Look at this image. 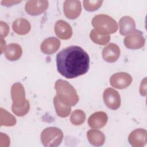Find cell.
Wrapping results in <instances>:
<instances>
[{"label": "cell", "instance_id": "8", "mask_svg": "<svg viewBox=\"0 0 147 147\" xmlns=\"http://www.w3.org/2000/svg\"><path fill=\"white\" fill-rule=\"evenodd\" d=\"M132 82V78L126 72H118L113 74L110 79V83L113 87L123 89L129 86Z\"/></svg>", "mask_w": 147, "mask_h": 147}, {"label": "cell", "instance_id": "26", "mask_svg": "<svg viewBox=\"0 0 147 147\" xmlns=\"http://www.w3.org/2000/svg\"><path fill=\"white\" fill-rule=\"evenodd\" d=\"M140 92L141 95L145 96L146 93V79L145 78L144 80H142L140 87Z\"/></svg>", "mask_w": 147, "mask_h": 147}, {"label": "cell", "instance_id": "28", "mask_svg": "<svg viewBox=\"0 0 147 147\" xmlns=\"http://www.w3.org/2000/svg\"><path fill=\"white\" fill-rule=\"evenodd\" d=\"M6 47L7 46L6 45L5 41H4L3 38H1V53H2L3 52H5Z\"/></svg>", "mask_w": 147, "mask_h": 147}, {"label": "cell", "instance_id": "2", "mask_svg": "<svg viewBox=\"0 0 147 147\" xmlns=\"http://www.w3.org/2000/svg\"><path fill=\"white\" fill-rule=\"evenodd\" d=\"M11 96L13 101L11 109L14 114L18 117L26 115L29 110L30 104L25 98V90L20 83H16L12 86Z\"/></svg>", "mask_w": 147, "mask_h": 147}, {"label": "cell", "instance_id": "1", "mask_svg": "<svg viewBox=\"0 0 147 147\" xmlns=\"http://www.w3.org/2000/svg\"><path fill=\"white\" fill-rule=\"evenodd\" d=\"M58 72L68 79H73L86 74L90 67L88 53L81 47L71 45L62 49L56 56Z\"/></svg>", "mask_w": 147, "mask_h": 147}, {"label": "cell", "instance_id": "17", "mask_svg": "<svg viewBox=\"0 0 147 147\" xmlns=\"http://www.w3.org/2000/svg\"><path fill=\"white\" fill-rule=\"evenodd\" d=\"M4 52L7 59L10 61H16L21 57L22 50L20 45L11 43L7 45Z\"/></svg>", "mask_w": 147, "mask_h": 147}, {"label": "cell", "instance_id": "21", "mask_svg": "<svg viewBox=\"0 0 147 147\" xmlns=\"http://www.w3.org/2000/svg\"><path fill=\"white\" fill-rule=\"evenodd\" d=\"M90 37L94 42L99 45H106L110 40V35L100 34L95 29H92L91 31Z\"/></svg>", "mask_w": 147, "mask_h": 147}, {"label": "cell", "instance_id": "16", "mask_svg": "<svg viewBox=\"0 0 147 147\" xmlns=\"http://www.w3.org/2000/svg\"><path fill=\"white\" fill-rule=\"evenodd\" d=\"M119 32L123 36H127L136 30L135 21L130 16H123L119 21Z\"/></svg>", "mask_w": 147, "mask_h": 147}, {"label": "cell", "instance_id": "24", "mask_svg": "<svg viewBox=\"0 0 147 147\" xmlns=\"http://www.w3.org/2000/svg\"><path fill=\"white\" fill-rule=\"evenodd\" d=\"M103 1H89L86 0L83 1V6L84 9L88 11H94L98 10L102 5Z\"/></svg>", "mask_w": 147, "mask_h": 147}, {"label": "cell", "instance_id": "20", "mask_svg": "<svg viewBox=\"0 0 147 147\" xmlns=\"http://www.w3.org/2000/svg\"><path fill=\"white\" fill-rule=\"evenodd\" d=\"M53 104L58 116L65 118L69 115L71 111V106H67L62 102L57 95H56L53 98Z\"/></svg>", "mask_w": 147, "mask_h": 147}, {"label": "cell", "instance_id": "9", "mask_svg": "<svg viewBox=\"0 0 147 147\" xmlns=\"http://www.w3.org/2000/svg\"><path fill=\"white\" fill-rule=\"evenodd\" d=\"M49 2L45 0H35L28 1L25 6L28 14L31 16H38L44 12L48 8Z\"/></svg>", "mask_w": 147, "mask_h": 147}, {"label": "cell", "instance_id": "12", "mask_svg": "<svg viewBox=\"0 0 147 147\" xmlns=\"http://www.w3.org/2000/svg\"><path fill=\"white\" fill-rule=\"evenodd\" d=\"M56 36L62 40H68L72 35V29L69 24L64 20L57 21L55 25Z\"/></svg>", "mask_w": 147, "mask_h": 147}, {"label": "cell", "instance_id": "23", "mask_svg": "<svg viewBox=\"0 0 147 147\" xmlns=\"http://www.w3.org/2000/svg\"><path fill=\"white\" fill-rule=\"evenodd\" d=\"M86 119L84 112L80 109L74 110L71 115L70 121L74 125H80L83 123Z\"/></svg>", "mask_w": 147, "mask_h": 147}, {"label": "cell", "instance_id": "22", "mask_svg": "<svg viewBox=\"0 0 147 147\" xmlns=\"http://www.w3.org/2000/svg\"><path fill=\"white\" fill-rule=\"evenodd\" d=\"M16 120L14 116L6 110L1 108V125L11 126L16 124Z\"/></svg>", "mask_w": 147, "mask_h": 147}, {"label": "cell", "instance_id": "7", "mask_svg": "<svg viewBox=\"0 0 147 147\" xmlns=\"http://www.w3.org/2000/svg\"><path fill=\"white\" fill-rule=\"evenodd\" d=\"M103 98L106 105L110 109L117 110L121 105V97L117 91L112 88H106L103 94Z\"/></svg>", "mask_w": 147, "mask_h": 147}, {"label": "cell", "instance_id": "27", "mask_svg": "<svg viewBox=\"0 0 147 147\" xmlns=\"http://www.w3.org/2000/svg\"><path fill=\"white\" fill-rule=\"evenodd\" d=\"M21 1H2L1 2V3L2 4V5L6 6H12L13 5H15L17 3L20 2Z\"/></svg>", "mask_w": 147, "mask_h": 147}, {"label": "cell", "instance_id": "11", "mask_svg": "<svg viewBox=\"0 0 147 147\" xmlns=\"http://www.w3.org/2000/svg\"><path fill=\"white\" fill-rule=\"evenodd\" d=\"M146 130L143 129H137L129 134V142L133 147H143L146 143Z\"/></svg>", "mask_w": 147, "mask_h": 147}, {"label": "cell", "instance_id": "15", "mask_svg": "<svg viewBox=\"0 0 147 147\" xmlns=\"http://www.w3.org/2000/svg\"><path fill=\"white\" fill-rule=\"evenodd\" d=\"M60 45V40L54 37H49L42 41L41 44V51L45 54L51 55L55 53Z\"/></svg>", "mask_w": 147, "mask_h": 147}, {"label": "cell", "instance_id": "25", "mask_svg": "<svg viewBox=\"0 0 147 147\" xmlns=\"http://www.w3.org/2000/svg\"><path fill=\"white\" fill-rule=\"evenodd\" d=\"M0 26H1V38H3L6 37L9 32V28L6 22L3 21H1L0 22Z\"/></svg>", "mask_w": 147, "mask_h": 147}, {"label": "cell", "instance_id": "5", "mask_svg": "<svg viewBox=\"0 0 147 147\" xmlns=\"http://www.w3.org/2000/svg\"><path fill=\"white\" fill-rule=\"evenodd\" d=\"M63 133L62 131L56 127L45 128L41 133L42 144L47 147H56L62 142Z\"/></svg>", "mask_w": 147, "mask_h": 147}, {"label": "cell", "instance_id": "19", "mask_svg": "<svg viewBox=\"0 0 147 147\" xmlns=\"http://www.w3.org/2000/svg\"><path fill=\"white\" fill-rule=\"evenodd\" d=\"M12 28L16 33L20 35H25L29 33L31 26L27 20L25 18H18L13 22Z\"/></svg>", "mask_w": 147, "mask_h": 147}, {"label": "cell", "instance_id": "4", "mask_svg": "<svg viewBox=\"0 0 147 147\" xmlns=\"http://www.w3.org/2000/svg\"><path fill=\"white\" fill-rule=\"evenodd\" d=\"M92 25L98 32L103 34L115 33L118 29L117 22L111 17L104 14H98L92 20Z\"/></svg>", "mask_w": 147, "mask_h": 147}, {"label": "cell", "instance_id": "18", "mask_svg": "<svg viewBox=\"0 0 147 147\" xmlns=\"http://www.w3.org/2000/svg\"><path fill=\"white\" fill-rule=\"evenodd\" d=\"M87 137L89 142L95 146L103 145L105 141V136L101 131L96 129H91L87 131Z\"/></svg>", "mask_w": 147, "mask_h": 147}, {"label": "cell", "instance_id": "14", "mask_svg": "<svg viewBox=\"0 0 147 147\" xmlns=\"http://www.w3.org/2000/svg\"><path fill=\"white\" fill-rule=\"evenodd\" d=\"M108 120V117L105 112L98 111L93 113L88 119V123L90 127L99 129L105 126Z\"/></svg>", "mask_w": 147, "mask_h": 147}, {"label": "cell", "instance_id": "6", "mask_svg": "<svg viewBox=\"0 0 147 147\" xmlns=\"http://www.w3.org/2000/svg\"><path fill=\"white\" fill-rule=\"evenodd\" d=\"M145 42L142 32L136 29L127 35L124 39L125 47L130 49H137L142 48L145 45Z\"/></svg>", "mask_w": 147, "mask_h": 147}, {"label": "cell", "instance_id": "13", "mask_svg": "<svg viewBox=\"0 0 147 147\" xmlns=\"http://www.w3.org/2000/svg\"><path fill=\"white\" fill-rule=\"evenodd\" d=\"M119 56L120 49L115 44L110 43L103 49L102 57L107 62L114 63L118 59Z\"/></svg>", "mask_w": 147, "mask_h": 147}, {"label": "cell", "instance_id": "10", "mask_svg": "<svg viewBox=\"0 0 147 147\" xmlns=\"http://www.w3.org/2000/svg\"><path fill=\"white\" fill-rule=\"evenodd\" d=\"M64 13L65 16L74 20L78 17L82 11L81 3L79 1L67 0L64 1L63 5Z\"/></svg>", "mask_w": 147, "mask_h": 147}, {"label": "cell", "instance_id": "3", "mask_svg": "<svg viewBox=\"0 0 147 147\" xmlns=\"http://www.w3.org/2000/svg\"><path fill=\"white\" fill-rule=\"evenodd\" d=\"M55 88L59 99L69 106H75L79 101V96L74 87L68 82L59 79L55 84Z\"/></svg>", "mask_w": 147, "mask_h": 147}]
</instances>
